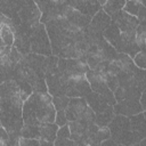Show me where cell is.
Segmentation results:
<instances>
[{
	"label": "cell",
	"mask_w": 146,
	"mask_h": 146,
	"mask_svg": "<svg viewBox=\"0 0 146 146\" xmlns=\"http://www.w3.org/2000/svg\"><path fill=\"white\" fill-rule=\"evenodd\" d=\"M24 102L17 81L8 80L0 84V122L8 132L9 145L21 136Z\"/></svg>",
	"instance_id": "cell-1"
},
{
	"label": "cell",
	"mask_w": 146,
	"mask_h": 146,
	"mask_svg": "<svg viewBox=\"0 0 146 146\" xmlns=\"http://www.w3.org/2000/svg\"><path fill=\"white\" fill-rule=\"evenodd\" d=\"M111 138L117 145H138V143L146 138V122L145 113L140 112L135 115L125 116L121 114L114 117L107 124Z\"/></svg>",
	"instance_id": "cell-2"
},
{
	"label": "cell",
	"mask_w": 146,
	"mask_h": 146,
	"mask_svg": "<svg viewBox=\"0 0 146 146\" xmlns=\"http://www.w3.org/2000/svg\"><path fill=\"white\" fill-rule=\"evenodd\" d=\"M23 124L40 125L41 123L55 122L56 110L52 96L44 91H33L23 104Z\"/></svg>",
	"instance_id": "cell-3"
},
{
	"label": "cell",
	"mask_w": 146,
	"mask_h": 146,
	"mask_svg": "<svg viewBox=\"0 0 146 146\" xmlns=\"http://www.w3.org/2000/svg\"><path fill=\"white\" fill-rule=\"evenodd\" d=\"M25 36L27 38L29 43L31 46V51L42 56H50L52 54L44 24L38 23L25 34Z\"/></svg>",
	"instance_id": "cell-4"
},
{
	"label": "cell",
	"mask_w": 146,
	"mask_h": 146,
	"mask_svg": "<svg viewBox=\"0 0 146 146\" xmlns=\"http://www.w3.org/2000/svg\"><path fill=\"white\" fill-rule=\"evenodd\" d=\"M86 76H87V80H88L89 86L91 88V91H95V92L104 96L111 105H114L116 103L114 95H113V91H111V89L108 88L103 73H100L98 71L88 70L86 73Z\"/></svg>",
	"instance_id": "cell-5"
},
{
	"label": "cell",
	"mask_w": 146,
	"mask_h": 146,
	"mask_svg": "<svg viewBox=\"0 0 146 146\" xmlns=\"http://www.w3.org/2000/svg\"><path fill=\"white\" fill-rule=\"evenodd\" d=\"M111 21L117 26L120 31H136L138 24L140 23L137 17L125 13L124 10H119L111 16Z\"/></svg>",
	"instance_id": "cell-6"
},
{
	"label": "cell",
	"mask_w": 146,
	"mask_h": 146,
	"mask_svg": "<svg viewBox=\"0 0 146 146\" xmlns=\"http://www.w3.org/2000/svg\"><path fill=\"white\" fill-rule=\"evenodd\" d=\"M87 107L88 103L84 97H70V102L67 104V107L65 108L67 122L80 119Z\"/></svg>",
	"instance_id": "cell-7"
},
{
	"label": "cell",
	"mask_w": 146,
	"mask_h": 146,
	"mask_svg": "<svg viewBox=\"0 0 146 146\" xmlns=\"http://www.w3.org/2000/svg\"><path fill=\"white\" fill-rule=\"evenodd\" d=\"M113 110L115 114H121L125 116L135 115L140 112H145L141 106L139 100H133V99H124L121 102H116L113 105Z\"/></svg>",
	"instance_id": "cell-8"
},
{
	"label": "cell",
	"mask_w": 146,
	"mask_h": 146,
	"mask_svg": "<svg viewBox=\"0 0 146 146\" xmlns=\"http://www.w3.org/2000/svg\"><path fill=\"white\" fill-rule=\"evenodd\" d=\"M111 24V17L103 10L99 9L92 17L91 21L89 23V25L87 26L88 30H90L91 32L95 33H104V31L108 27V25Z\"/></svg>",
	"instance_id": "cell-9"
},
{
	"label": "cell",
	"mask_w": 146,
	"mask_h": 146,
	"mask_svg": "<svg viewBox=\"0 0 146 146\" xmlns=\"http://www.w3.org/2000/svg\"><path fill=\"white\" fill-rule=\"evenodd\" d=\"M68 5L78 11L91 17L102 9V5L97 0H70Z\"/></svg>",
	"instance_id": "cell-10"
},
{
	"label": "cell",
	"mask_w": 146,
	"mask_h": 146,
	"mask_svg": "<svg viewBox=\"0 0 146 146\" xmlns=\"http://www.w3.org/2000/svg\"><path fill=\"white\" fill-rule=\"evenodd\" d=\"M122 10L138 18L139 22L145 21V0H127Z\"/></svg>",
	"instance_id": "cell-11"
},
{
	"label": "cell",
	"mask_w": 146,
	"mask_h": 146,
	"mask_svg": "<svg viewBox=\"0 0 146 146\" xmlns=\"http://www.w3.org/2000/svg\"><path fill=\"white\" fill-rule=\"evenodd\" d=\"M57 130H58V125L55 122L41 123L39 125V139L47 140V141H50L54 144Z\"/></svg>",
	"instance_id": "cell-12"
},
{
	"label": "cell",
	"mask_w": 146,
	"mask_h": 146,
	"mask_svg": "<svg viewBox=\"0 0 146 146\" xmlns=\"http://www.w3.org/2000/svg\"><path fill=\"white\" fill-rule=\"evenodd\" d=\"M54 145H78L76 141L71 139V133L67 123L62 127H58L56 138L54 140Z\"/></svg>",
	"instance_id": "cell-13"
},
{
	"label": "cell",
	"mask_w": 146,
	"mask_h": 146,
	"mask_svg": "<svg viewBox=\"0 0 146 146\" xmlns=\"http://www.w3.org/2000/svg\"><path fill=\"white\" fill-rule=\"evenodd\" d=\"M124 3H125V0H106L105 3L102 6V9L111 17L113 14L121 10Z\"/></svg>",
	"instance_id": "cell-14"
},
{
	"label": "cell",
	"mask_w": 146,
	"mask_h": 146,
	"mask_svg": "<svg viewBox=\"0 0 146 146\" xmlns=\"http://www.w3.org/2000/svg\"><path fill=\"white\" fill-rule=\"evenodd\" d=\"M145 40H146V24L144 21L138 24L135 35V41L140 50H145Z\"/></svg>",
	"instance_id": "cell-15"
},
{
	"label": "cell",
	"mask_w": 146,
	"mask_h": 146,
	"mask_svg": "<svg viewBox=\"0 0 146 146\" xmlns=\"http://www.w3.org/2000/svg\"><path fill=\"white\" fill-rule=\"evenodd\" d=\"M0 38L2 39L3 43L6 46H13L14 44V40H15V35L13 30L7 26V25H2L1 26V33H0Z\"/></svg>",
	"instance_id": "cell-16"
},
{
	"label": "cell",
	"mask_w": 146,
	"mask_h": 146,
	"mask_svg": "<svg viewBox=\"0 0 146 146\" xmlns=\"http://www.w3.org/2000/svg\"><path fill=\"white\" fill-rule=\"evenodd\" d=\"M70 102V97L66 95H59V96H52V104L55 106L56 111L65 110L67 107V104Z\"/></svg>",
	"instance_id": "cell-17"
},
{
	"label": "cell",
	"mask_w": 146,
	"mask_h": 146,
	"mask_svg": "<svg viewBox=\"0 0 146 146\" xmlns=\"http://www.w3.org/2000/svg\"><path fill=\"white\" fill-rule=\"evenodd\" d=\"M132 60L135 63V65L141 70H145V66H146V54H145V50H139L133 57H132Z\"/></svg>",
	"instance_id": "cell-18"
},
{
	"label": "cell",
	"mask_w": 146,
	"mask_h": 146,
	"mask_svg": "<svg viewBox=\"0 0 146 146\" xmlns=\"http://www.w3.org/2000/svg\"><path fill=\"white\" fill-rule=\"evenodd\" d=\"M55 123H56L58 127H62V125H64V124H66V123H67L66 115H65V110L56 111V115H55Z\"/></svg>",
	"instance_id": "cell-19"
},
{
	"label": "cell",
	"mask_w": 146,
	"mask_h": 146,
	"mask_svg": "<svg viewBox=\"0 0 146 146\" xmlns=\"http://www.w3.org/2000/svg\"><path fill=\"white\" fill-rule=\"evenodd\" d=\"M5 145H9V136L6 129L2 125H0V146Z\"/></svg>",
	"instance_id": "cell-20"
},
{
	"label": "cell",
	"mask_w": 146,
	"mask_h": 146,
	"mask_svg": "<svg viewBox=\"0 0 146 146\" xmlns=\"http://www.w3.org/2000/svg\"><path fill=\"white\" fill-rule=\"evenodd\" d=\"M145 96H146V91L143 90V92L140 94V97H139V103H140V106L141 108L145 111L146 110V104H145Z\"/></svg>",
	"instance_id": "cell-21"
},
{
	"label": "cell",
	"mask_w": 146,
	"mask_h": 146,
	"mask_svg": "<svg viewBox=\"0 0 146 146\" xmlns=\"http://www.w3.org/2000/svg\"><path fill=\"white\" fill-rule=\"evenodd\" d=\"M97 1H98V2H99V3L102 5V6H103V5L105 3V1H106V0H97Z\"/></svg>",
	"instance_id": "cell-22"
},
{
	"label": "cell",
	"mask_w": 146,
	"mask_h": 146,
	"mask_svg": "<svg viewBox=\"0 0 146 146\" xmlns=\"http://www.w3.org/2000/svg\"><path fill=\"white\" fill-rule=\"evenodd\" d=\"M1 26H2V25H1V24H0V33H1Z\"/></svg>",
	"instance_id": "cell-23"
},
{
	"label": "cell",
	"mask_w": 146,
	"mask_h": 146,
	"mask_svg": "<svg viewBox=\"0 0 146 146\" xmlns=\"http://www.w3.org/2000/svg\"><path fill=\"white\" fill-rule=\"evenodd\" d=\"M125 1H127V0H125Z\"/></svg>",
	"instance_id": "cell-24"
}]
</instances>
